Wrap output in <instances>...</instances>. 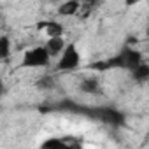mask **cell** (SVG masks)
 Here are the masks:
<instances>
[{
    "label": "cell",
    "instance_id": "obj_1",
    "mask_svg": "<svg viewBox=\"0 0 149 149\" xmlns=\"http://www.w3.org/2000/svg\"><path fill=\"white\" fill-rule=\"evenodd\" d=\"M79 65H81V53H79L77 46L74 44V42H67L65 47H63V51L58 56L56 68L60 72H72V70L79 68Z\"/></svg>",
    "mask_w": 149,
    "mask_h": 149
},
{
    "label": "cell",
    "instance_id": "obj_2",
    "mask_svg": "<svg viewBox=\"0 0 149 149\" xmlns=\"http://www.w3.org/2000/svg\"><path fill=\"white\" fill-rule=\"evenodd\" d=\"M49 61H51V56L47 54L44 46H33V47L25 51V54L21 58V67H25V68H42V67H47Z\"/></svg>",
    "mask_w": 149,
    "mask_h": 149
},
{
    "label": "cell",
    "instance_id": "obj_3",
    "mask_svg": "<svg viewBox=\"0 0 149 149\" xmlns=\"http://www.w3.org/2000/svg\"><path fill=\"white\" fill-rule=\"evenodd\" d=\"M79 90L86 95H97L102 90V83L97 76H86L79 81Z\"/></svg>",
    "mask_w": 149,
    "mask_h": 149
},
{
    "label": "cell",
    "instance_id": "obj_4",
    "mask_svg": "<svg viewBox=\"0 0 149 149\" xmlns=\"http://www.w3.org/2000/svg\"><path fill=\"white\" fill-rule=\"evenodd\" d=\"M65 44H67V42H65L63 35H58V37H47V40L44 42V49L47 51V54H49L51 58H58L60 53L63 51Z\"/></svg>",
    "mask_w": 149,
    "mask_h": 149
},
{
    "label": "cell",
    "instance_id": "obj_5",
    "mask_svg": "<svg viewBox=\"0 0 149 149\" xmlns=\"http://www.w3.org/2000/svg\"><path fill=\"white\" fill-rule=\"evenodd\" d=\"M81 2L79 0H61L58 4V14L60 16H65V18H70V16H76L79 11H81Z\"/></svg>",
    "mask_w": 149,
    "mask_h": 149
},
{
    "label": "cell",
    "instance_id": "obj_6",
    "mask_svg": "<svg viewBox=\"0 0 149 149\" xmlns=\"http://www.w3.org/2000/svg\"><path fill=\"white\" fill-rule=\"evenodd\" d=\"M40 30L46 33V37H58V35H63V32H65L63 25H61L60 21H54V19H51V21H42Z\"/></svg>",
    "mask_w": 149,
    "mask_h": 149
},
{
    "label": "cell",
    "instance_id": "obj_7",
    "mask_svg": "<svg viewBox=\"0 0 149 149\" xmlns=\"http://www.w3.org/2000/svg\"><path fill=\"white\" fill-rule=\"evenodd\" d=\"M132 74H133V77H135V81H140V83H144L147 77H149V65L142 60L139 65H135L133 68H132Z\"/></svg>",
    "mask_w": 149,
    "mask_h": 149
},
{
    "label": "cell",
    "instance_id": "obj_8",
    "mask_svg": "<svg viewBox=\"0 0 149 149\" xmlns=\"http://www.w3.org/2000/svg\"><path fill=\"white\" fill-rule=\"evenodd\" d=\"M11 51H13V42H11V37L7 35H0V61L6 60L11 56Z\"/></svg>",
    "mask_w": 149,
    "mask_h": 149
},
{
    "label": "cell",
    "instance_id": "obj_9",
    "mask_svg": "<svg viewBox=\"0 0 149 149\" xmlns=\"http://www.w3.org/2000/svg\"><path fill=\"white\" fill-rule=\"evenodd\" d=\"M39 90H44V91H49V90H53L54 86H56V79L54 77H51V76H44V77H40L39 81H37V84H35Z\"/></svg>",
    "mask_w": 149,
    "mask_h": 149
},
{
    "label": "cell",
    "instance_id": "obj_10",
    "mask_svg": "<svg viewBox=\"0 0 149 149\" xmlns=\"http://www.w3.org/2000/svg\"><path fill=\"white\" fill-rule=\"evenodd\" d=\"M139 2H142V0H125V6H126V7H133V6H137Z\"/></svg>",
    "mask_w": 149,
    "mask_h": 149
},
{
    "label": "cell",
    "instance_id": "obj_11",
    "mask_svg": "<svg viewBox=\"0 0 149 149\" xmlns=\"http://www.w3.org/2000/svg\"><path fill=\"white\" fill-rule=\"evenodd\" d=\"M6 93V84H4V81L2 79H0V97H2Z\"/></svg>",
    "mask_w": 149,
    "mask_h": 149
},
{
    "label": "cell",
    "instance_id": "obj_12",
    "mask_svg": "<svg viewBox=\"0 0 149 149\" xmlns=\"http://www.w3.org/2000/svg\"><path fill=\"white\" fill-rule=\"evenodd\" d=\"M47 2H49V4H60L61 0H47Z\"/></svg>",
    "mask_w": 149,
    "mask_h": 149
}]
</instances>
